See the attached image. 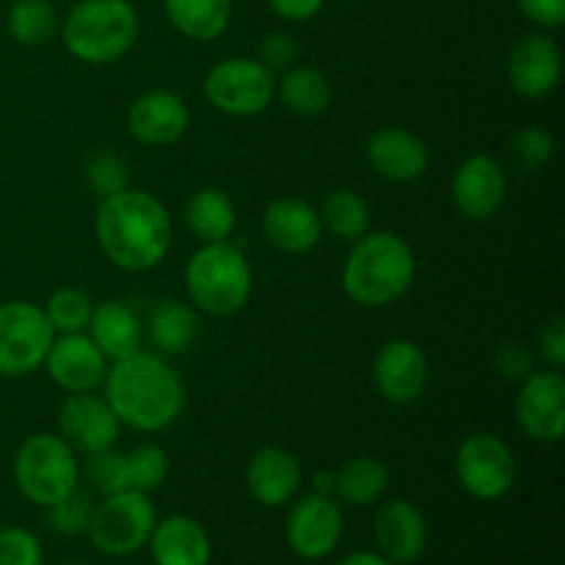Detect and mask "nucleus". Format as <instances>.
<instances>
[{
	"instance_id": "1",
	"label": "nucleus",
	"mask_w": 565,
	"mask_h": 565,
	"mask_svg": "<svg viewBox=\"0 0 565 565\" xmlns=\"http://www.w3.org/2000/svg\"><path fill=\"white\" fill-rule=\"evenodd\" d=\"M94 235L110 265L125 274H147L169 257L171 218L152 193L125 188L99 202Z\"/></svg>"
},
{
	"instance_id": "2",
	"label": "nucleus",
	"mask_w": 565,
	"mask_h": 565,
	"mask_svg": "<svg viewBox=\"0 0 565 565\" xmlns=\"http://www.w3.org/2000/svg\"><path fill=\"white\" fill-rule=\"evenodd\" d=\"M105 401L119 417L121 428L138 434H160L180 419L185 408V386L177 370L158 353L138 351L119 359L105 375Z\"/></svg>"
},
{
	"instance_id": "3",
	"label": "nucleus",
	"mask_w": 565,
	"mask_h": 565,
	"mask_svg": "<svg viewBox=\"0 0 565 565\" xmlns=\"http://www.w3.org/2000/svg\"><path fill=\"white\" fill-rule=\"evenodd\" d=\"M417 276L412 246L395 232H367L342 268V290L359 307L381 309L406 296Z\"/></svg>"
},
{
	"instance_id": "4",
	"label": "nucleus",
	"mask_w": 565,
	"mask_h": 565,
	"mask_svg": "<svg viewBox=\"0 0 565 565\" xmlns=\"http://www.w3.org/2000/svg\"><path fill=\"white\" fill-rule=\"evenodd\" d=\"M141 22L130 0H81L61 22V39L72 58L88 66L116 64L136 44Z\"/></svg>"
},
{
	"instance_id": "5",
	"label": "nucleus",
	"mask_w": 565,
	"mask_h": 565,
	"mask_svg": "<svg viewBox=\"0 0 565 565\" xmlns=\"http://www.w3.org/2000/svg\"><path fill=\"white\" fill-rule=\"evenodd\" d=\"M185 290L196 309L213 318H230L252 298V265L230 241L204 243L185 265Z\"/></svg>"
},
{
	"instance_id": "6",
	"label": "nucleus",
	"mask_w": 565,
	"mask_h": 565,
	"mask_svg": "<svg viewBox=\"0 0 565 565\" xmlns=\"http://www.w3.org/2000/svg\"><path fill=\"white\" fill-rule=\"evenodd\" d=\"M14 483L28 502L50 508L81 486V463L64 436L33 434L14 452Z\"/></svg>"
},
{
	"instance_id": "7",
	"label": "nucleus",
	"mask_w": 565,
	"mask_h": 565,
	"mask_svg": "<svg viewBox=\"0 0 565 565\" xmlns=\"http://www.w3.org/2000/svg\"><path fill=\"white\" fill-rule=\"evenodd\" d=\"M158 513L149 494L141 491H116L94 505L86 535L94 550L105 557H130L149 544Z\"/></svg>"
},
{
	"instance_id": "8",
	"label": "nucleus",
	"mask_w": 565,
	"mask_h": 565,
	"mask_svg": "<svg viewBox=\"0 0 565 565\" xmlns=\"http://www.w3.org/2000/svg\"><path fill=\"white\" fill-rule=\"evenodd\" d=\"M55 331L42 307L31 301L0 303V375L25 379L47 359Z\"/></svg>"
},
{
	"instance_id": "9",
	"label": "nucleus",
	"mask_w": 565,
	"mask_h": 565,
	"mask_svg": "<svg viewBox=\"0 0 565 565\" xmlns=\"http://www.w3.org/2000/svg\"><path fill=\"white\" fill-rule=\"evenodd\" d=\"M204 97L221 114L248 119L274 103L276 77L257 58H224L204 75Z\"/></svg>"
},
{
	"instance_id": "10",
	"label": "nucleus",
	"mask_w": 565,
	"mask_h": 565,
	"mask_svg": "<svg viewBox=\"0 0 565 565\" xmlns=\"http://www.w3.org/2000/svg\"><path fill=\"white\" fill-rule=\"evenodd\" d=\"M456 478L478 502H497L516 483V458L494 434H475L456 452Z\"/></svg>"
},
{
	"instance_id": "11",
	"label": "nucleus",
	"mask_w": 565,
	"mask_h": 565,
	"mask_svg": "<svg viewBox=\"0 0 565 565\" xmlns=\"http://www.w3.org/2000/svg\"><path fill=\"white\" fill-rule=\"evenodd\" d=\"M345 535V516L337 497L307 494L292 502L285 522V539L292 555L301 561H323L340 546Z\"/></svg>"
},
{
	"instance_id": "12",
	"label": "nucleus",
	"mask_w": 565,
	"mask_h": 565,
	"mask_svg": "<svg viewBox=\"0 0 565 565\" xmlns=\"http://www.w3.org/2000/svg\"><path fill=\"white\" fill-rule=\"evenodd\" d=\"M516 423L533 441L555 445L565 434V379L561 370L533 373L516 397Z\"/></svg>"
},
{
	"instance_id": "13",
	"label": "nucleus",
	"mask_w": 565,
	"mask_h": 565,
	"mask_svg": "<svg viewBox=\"0 0 565 565\" xmlns=\"http://www.w3.org/2000/svg\"><path fill=\"white\" fill-rule=\"evenodd\" d=\"M563 53L546 33L516 39L508 53V81L519 97L544 99L561 86Z\"/></svg>"
},
{
	"instance_id": "14",
	"label": "nucleus",
	"mask_w": 565,
	"mask_h": 565,
	"mask_svg": "<svg viewBox=\"0 0 565 565\" xmlns=\"http://www.w3.org/2000/svg\"><path fill=\"white\" fill-rule=\"evenodd\" d=\"M58 423L72 450H81L86 456L114 450L121 436L119 417L108 406V401L94 392H77L66 397Z\"/></svg>"
},
{
	"instance_id": "15",
	"label": "nucleus",
	"mask_w": 565,
	"mask_h": 565,
	"mask_svg": "<svg viewBox=\"0 0 565 565\" xmlns=\"http://www.w3.org/2000/svg\"><path fill=\"white\" fill-rule=\"evenodd\" d=\"M452 204L469 221H489L502 210L508 196V177L491 154H472L452 177Z\"/></svg>"
},
{
	"instance_id": "16",
	"label": "nucleus",
	"mask_w": 565,
	"mask_h": 565,
	"mask_svg": "<svg viewBox=\"0 0 565 565\" xmlns=\"http://www.w3.org/2000/svg\"><path fill=\"white\" fill-rule=\"evenodd\" d=\"M430 379L428 356L412 340H390L381 345L373 362V381L381 397L395 406L414 403L425 392Z\"/></svg>"
},
{
	"instance_id": "17",
	"label": "nucleus",
	"mask_w": 565,
	"mask_h": 565,
	"mask_svg": "<svg viewBox=\"0 0 565 565\" xmlns=\"http://www.w3.org/2000/svg\"><path fill=\"white\" fill-rule=\"evenodd\" d=\"M44 367L53 384H58L70 395H77V392H94L103 386L108 375V359L88 334H58L50 345Z\"/></svg>"
},
{
	"instance_id": "18",
	"label": "nucleus",
	"mask_w": 565,
	"mask_h": 565,
	"mask_svg": "<svg viewBox=\"0 0 565 565\" xmlns=\"http://www.w3.org/2000/svg\"><path fill=\"white\" fill-rule=\"evenodd\" d=\"M191 125L185 99L166 88L141 94L127 110V130L143 147H169L180 141Z\"/></svg>"
},
{
	"instance_id": "19",
	"label": "nucleus",
	"mask_w": 565,
	"mask_h": 565,
	"mask_svg": "<svg viewBox=\"0 0 565 565\" xmlns=\"http://www.w3.org/2000/svg\"><path fill=\"white\" fill-rule=\"evenodd\" d=\"M375 544L395 565H412L428 550V522L408 500H390L375 513Z\"/></svg>"
},
{
	"instance_id": "20",
	"label": "nucleus",
	"mask_w": 565,
	"mask_h": 565,
	"mask_svg": "<svg viewBox=\"0 0 565 565\" xmlns=\"http://www.w3.org/2000/svg\"><path fill=\"white\" fill-rule=\"evenodd\" d=\"M301 461L285 447H263L246 467V489L263 508H281L301 491Z\"/></svg>"
},
{
	"instance_id": "21",
	"label": "nucleus",
	"mask_w": 565,
	"mask_h": 565,
	"mask_svg": "<svg viewBox=\"0 0 565 565\" xmlns=\"http://www.w3.org/2000/svg\"><path fill=\"white\" fill-rule=\"evenodd\" d=\"M367 160L390 182H414L428 171L430 154L419 136L403 127H381L367 141Z\"/></svg>"
},
{
	"instance_id": "22",
	"label": "nucleus",
	"mask_w": 565,
	"mask_h": 565,
	"mask_svg": "<svg viewBox=\"0 0 565 565\" xmlns=\"http://www.w3.org/2000/svg\"><path fill=\"white\" fill-rule=\"evenodd\" d=\"M263 232L274 248L285 254H307L323 237V221L309 202L281 196L268 204L263 215Z\"/></svg>"
},
{
	"instance_id": "23",
	"label": "nucleus",
	"mask_w": 565,
	"mask_h": 565,
	"mask_svg": "<svg viewBox=\"0 0 565 565\" xmlns=\"http://www.w3.org/2000/svg\"><path fill=\"white\" fill-rule=\"evenodd\" d=\"M149 555L154 565H210L213 541L210 533L185 513L158 519L149 535Z\"/></svg>"
},
{
	"instance_id": "24",
	"label": "nucleus",
	"mask_w": 565,
	"mask_h": 565,
	"mask_svg": "<svg viewBox=\"0 0 565 565\" xmlns=\"http://www.w3.org/2000/svg\"><path fill=\"white\" fill-rule=\"evenodd\" d=\"M86 331L94 345L103 351V356L114 359V362L132 356L143 345L141 318L125 301H105L94 307Z\"/></svg>"
},
{
	"instance_id": "25",
	"label": "nucleus",
	"mask_w": 565,
	"mask_h": 565,
	"mask_svg": "<svg viewBox=\"0 0 565 565\" xmlns=\"http://www.w3.org/2000/svg\"><path fill=\"white\" fill-rule=\"evenodd\" d=\"M177 33L191 42H213L230 28L232 0H163Z\"/></svg>"
},
{
	"instance_id": "26",
	"label": "nucleus",
	"mask_w": 565,
	"mask_h": 565,
	"mask_svg": "<svg viewBox=\"0 0 565 565\" xmlns=\"http://www.w3.org/2000/svg\"><path fill=\"white\" fill-rule=\"evenodd\" d=\"M185 224L202 243L230 241L237 226L235 204L218 188H202L188 199Z\"/></svg>"
},
{
	"instance_id": "27",
	"label": "nucleus",
	"mask_w": 565,
	"mask_h": 565,
	"mask_svg": "<svg viewBox=\"0 0 565 565\" xmlns=\"http://www.w3.org/2000/svg\"><path fill=\"white\" fill-rule=\"evenodd\" d=\"M390 489V469L381 458L356 456L334 472V497L353 508L379 502Z\"/></svg>"
},
{
	"instance_id": "28",
	"label": "nucleus",
	"mask_w": 565,
	"mask_h": 565,
	"mask_svg": "<svg viewBox=\"0 0 565 565\" xmlns=\"http://www.w3.org/2000/svg\"><path fill=\"white\" fill-rule=\"evenodd\" d=\"M149 340L166 356L185 353L196 342L199 318L188 303L182 301H160L149 315Z\"/></svg>"
},
{
	"instance_id": "29",
	"label": "nucleus",
	"mask_w": 565,
	"mask_h": 565,
	"mask_svg": "<svg viewBox=\"0 0 565 565\" xmlns=\"http://www.w3.org/2000/svg\"><path fill=\"white\" fill-rule=\"evenodd\" d=\"M279 99L287 110L298 116H318L331 105V81L312 66H290L279 83H276Z\"/></svg>"
},
{
	"instance_id": "30",
	"label": "nucleus",
	"mask_w": 565,
	"mask_h": 565,
	"mask_svg": "<svg viewBox=\"0 0 565 565\" xmlns=\"http://www.w3.org/2000/svg\"><path fill=\"white\" fill-rule=\"evenodd\" d=\"M320 221H323V230H329L331 235L340 237V241L356 243L359 237H364L370 232V207L359 193L345 191H331L326 196L323 210H318Z\"/></svg>"
},
{
	"instance_id": "31",
	"label": "nucleus",
	"mask_w": 565,
	"mask_h": 565,
	"mask_svg": "<svg viewBox=\"0 0 565 565\" xmlns=\"http://www.w3.org/2000/svg\"><path fill=\"white\" fill-rule=\"evenodd\" d=\"M6 28L14 42L25 44V47H39L55 36L58 14L47 0H14L6 14Z\"/></svg>"
},
{
	"instance_id": "32",
	"label": "nucleus",
	"mask_w": 565,
	"mask_h": 565,
	"mask_svg": "<svg viewBox=\"0 0 565 565\" xmlns=\"http://www.w3.org/2000/svg\"><path fill=\"white\" fill-rule=\"evenodd\" d=\"M94 301L77 287H61L53 296L47 298V315L50 326H53L55 337L58 334H83L88 329V320H92Z\"/></svg>"
},
{
	"instance_id": "33",
	"label": "nucleus",
	"mask_w": 565,
	"mask_h": 565,
	"mask_svg": "<svg viewBox=\"0 0 565 565\" xmlns=\"http://www.w3.org/2000/svg\"><path fill=\"white\" fill-rule=\"evenodd\" d=\"M127 486L141 494H152L169 478V452L158 445H138L125 456Z\"/></svg>"
},
{
	"instance_id": "34",
	"label": "nucleus",
	"mask_w": 565,
	"mask_h": 565,
	"mask_svg": "<svg viewBox=\"0 0 565 565\" xmlns=\"http://www.w3.org/2000/svg\"><path fill=\"white\" fill-rule=\"evenodd\" d=\"M44 511H47V524L53 533L64 535V539H75V535L86 533L94 502L92 497H88L86 491H81V486H77L70 497H64V500L55 502V505L44 508Z\"/></svg>"
},
{
	"instance_id": "35",
	"label": "nucleus",
	"mask_w": 565,
	"mask_h": 565,
	"mask_svg": "<svg viewBox=\"0 0 565 565\" xmlns=\"http://www.w3.org/2000/svg\"><path fill=\"white\" fill-rule=\"evenodd\" d=\"M511 149H513V160H516L522 169L539 171L555 158V138H552V132L546 130V127L530 125L513 136Z\"/></svg>"
},
{
	"instance_id": "36",
	"label": "nucleus",
	"mask_w": 565,
	"mask_h": 565,
	"mask_svg": "<svg viewBox=\"0 0 565 565\" xmlns=\"http://www.w3.org/2000/svg\"><path fill=\"white\" fill-rule=\"evenodd\" d=\"M44 550L36 533L20 524L0 527V565H42Z\"/></svg>"
},
{
	"instance_id": "37",
	"label": "nucleus",
	"mask_w": 565,
	"mask_h": 565,
	"mask_svg": "<svg viewBox=\"0 0 565 565\" xmlns=\"http://www.w3.org/2000/svg\"><path fill=\"white\" fill-rule=\"evenodd\" d=\"M86 469H88V478H92L94 489H97L103 497L130 489V486H127V463H125V456H121V452H116V450L94 452V456H88Z\"/></svg>"
},
{
	"instance_id": "38",
	"label": "nucleus",
	"mask_w": 565,
	"mask_h": 565,
	"mask_svg": "<svg viewBox=\"0 0 565 565\" xmlns=\"http://www.w3.org/2000/svg\"><path fill=\"white\" fill-rule=\"evenodd\" d=\"M86 180L92 185L94 193H99V199L114 196V193L125 191L127 188V166L125 160L116 158V154L103 152L88 163Z\"/></svg>"
},
{
	"instance_id": "39",
	"label": "nucleus",
	"mask_w": 565,
	"mask_h": 565,
	"mask_svg": "<svg viewBox=\"0 0 565 565\" xmlns=\"http://www.w3.org/2000/svg\"><path fill=\"white\" fill-rule=\"evenodd\" d=\"M298 58V42L287 31L265 33L257 47V61L270 72H287Z\"/></svg>"
},
{
	"instance_id": "40",
	"label": "nucleus",
	"mask_w": 565,
	"mask_h": 565,
	"mask_svg": "<svg viewBox=\"0 0 565 565\" xmlns=\"http://www.w3.org/2000/svg\"><path fill=\"white\" fill-rule=\"evenodd\" d=\"M494 364L505 379L519 381V384L535 373L533 353H530V348L522 345V342H505V345H500V351H497L494 356Z\"/></svg>"
},
{
	"instance_id": "41",
	"label": "nucleus",
	"mask_w": 565,
	"mask_h": 565,
	"mask_svg": "<svg viewBox=\"0 0 565 565\" xmlns=\"http://www.w3.org/2000/svg\"><path fill=\"white\" fill-rule=\"evenodd\" d=\"M519 11L539 28L555 31L565 22V0H516Z\"/></svg>"
},
{
	"instance_id": "42",
	"label": "nucleus",
	"mask_w": 565,
	"mask_h": 565,
	"mask_svg": "<svg viewBox=\"0 0 565 565\" xmlns=\"http://www.w3.org/2000/svg\"><path fill=\"white\" fill-rule=\"evenodd\" d=\"M539 351L552 370H561L565 364V320L552 318L539 334Z\"/></svg>"
},
{
	"instance_id": "43",
	"label": "nucleus",
	"mask_w": 565,
	"mask_h": 565,
	"mask_svg": "<svg viewBox=\"0 0 565 565\" xmlns=\"http://www.w3.org/2000/svg\"><path fill=\"white\" fill-rule=\"evenodd\" d=\"M270 11L287 22H307L323 11L326 0H268Z\"/></svg>"
},
{
	"instance_id": "44",
	"label": "nucleus",
	"mask_w": 565,
	"mask_h": 565,
	"mask_svg": "<svg viewBox=\"0 0 565 565\" xmlns=\"http://www.w3.org/2000/svg\"><path fill=\"white\" fill-rule=\"evenodd\" d=\"M337 565H395L386 561L381 552H353V555H345Z\"/></svg>"
},
{
	"instance_id": "45",
	"label": "nucleus",
	"mask_w": 565,
	"mask_h": 565,
	"mask_svg": "<svg viewBox=\"0 0 565 565\" xmlns=\"http://www.w3.org/2000/svg\"><path fill=\"white\" fill-rule=\"evenodd\" d=\"M312 491H315V494L334 497V472H318V475H315Z\"/></svg>"
},
{
	"instance_id": "46",
	"label": "nucleus",
	"mask_w": 565,
	"mask_h": 565,
	"mask_svg": "<svg viewBox=\"0 0 565 565\" xmlns=\"http://www.w3.org/2000/svg\"><path fill=\"white\" fill-rule=\"evenodd\" d=\"M64 565H88V563H64Z\"/></svg>"
}]
</instances>
